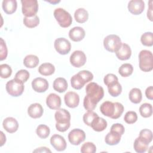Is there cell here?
<instances>
[{
	"label": "cell",
	"mask_w": 153,
	"mask_h": 153,
	"mask_svg": "<svg viewBox=\"0 0 153 153\" xmlns=\"http://www.w3.org/2000/svg\"><path fill=\"white\" fill-rule=\"evenodd\" d=\"M85 91L87 94L84 99V107L87 111H93L96 108L97 103L103 97V88L97 83L91 82L87 85Z\"/></svg>",
	"instance_id": "obj_1"
},
{
	"label": "cell",
	"mask_w": 153,
	"mask_h": 153,
	"mask_svg": "<svg viewBox=\"0 0 153 153\" xmlns=\"http://www.w3.org/2000/svg\"><path fill=\"white\" fill-rule=\"evenodd\" d=\"M101 113L112 119H117L121 117L123 111L124 106L119 102H112L105 101L100 106Z\"/></svg>",
	"instance_id": "obj_2"
},
{
	"label": "cell",
	"mask_w": 153,
	"mask_h": 153,
	"mask_svg": "<svg viewBox=\"0 0 153 153\" xmlns=\"http://www.w3.org/2000/svg\"><path fill=\"white\" fill-rule=\"evenodd\" d=\"M54 118L56 121V128L60 131H66L71 126V114L69 112L65 109H58L54 114Z\"/></svg>",
	"instance_id": "obj_3"
},
{
	"label": "cell",
	"mask_w": 153,
	"mask_h": 153,
	"mask_svg": "<svg viewBox=\"0 0 153 153\" xmlns=\"http://www.w3.org/2000/svg\"><path fill=\"white\" fill-rule=\"evenodd\" d=\"M93 79V75L91 72L83 70L72 76L71 84L74 89L79 90L83 87L85 84L91 81Z\"/></svg>",
	"instance_id": "obj_4"
},
{
	"label": "cell",
	"mask_w": 153,
	"mask_h": 153,
	"mask_svg": "<svg viewBox=\"0 0 153 153\" xmlns=\"http://www.w3.org/2000/svg\"><path fill=\"white\" fill-rule=\"evenodd\" d=\"M139 68L143 72H149L153 69V55L151 51L143 50L139 54Z\"/></svg>",
	"instance_id": "obj_5"
},
{
	"label": "cell",
	"mask_w": 153,
	"mask_h": 153,
	"mask_svg": "<svg viewBox=\"0 0 153 153\" xmlns=\"http://www.w3.org/2000/svg\"><path fill=\"white\" fill-rule=\"evenodd\" d=\"M54 16L59 25L62 27H68L72 22L71 14L62 8H57L54 11Z\"/></svg>",
	"instance_id": "obj_6"
},
{
	"label": "cell",
	"mask_w": 153,
	"mask_h": 153,
	"mask_svg": "<svg viewBox=\"0 0 153 153\" xmlns=\"http://www.w3.org/2000/svg\"><path fill=\"white\" fill-rule=\"evenodd\" d=\"M5 88L7 93L13 97H18L22 95L25 89L23 82L15 78L8 81Z\"/></svg>",
	"instance_id": "obj_7"
},
{
	"label": "cell",
	"mask_w": 153,
	"mask_h": 153,
	"mask_svg": "<svg viewBox=\"0 0 153 153\" xmlns=\"http://www.w3.org/2000/svg\"><path fill=\"white\" fill-rule=\"evenodd\" d=\"M122 42L120 38L114 34L106 36L103 40V46L109 52H116L120 48Z\"/></svg>",
	"instance_id": "obj_8"
},
{
	"label": "cell",
	"mask_w": 153,
	"mask_h": 153,
	"mask_svg": "<svg viewBox=\"0 0 153 153\" xmlns=\"http://www.w3.org/2000/svg\"><path fill=\"white\" fill-rule=\"evenodd\" d=\"M22 11L25 17L35 16L38 10V3L36 0H22Z\"/></svg>",
	"instance_id": "obj_9"
},
{
	"label": "cell",
	"mask_w": 153,
	"mask_h": 153,
	"mask_svg": "<svg viewBox=\"0 0 153 153\" xmlns=\"http://www.w3.org/2000/svg\"><path fill=\"white\" fill-rule=\"evenodd\" d=\"M54 45L57 52L62 55L68 54L71 49L70 42L65 38H59L56 39L54 41Z\"/></svg>",
	"instance_id": "obj_10"
},
{
	"label": "cell",
	"mask_w": 153,
	"mask_h": 153,
	"mask_svg": "<svg viewBox=\"0 0 153 153\" xmlns=\"http://www.w3.org/2000/svg\"><path fill=\"white\" fill-rule=\"evenodd\" d=\"M85 139V132L79 128H74L68 134L69 142L74 145H78Z\"/></svg>",
	"instance_id": "obj_11"
},
{
	"label": "cell",
	"mask_w": 153,
	"mask_h": 153,
	"mask_svg": "<svg viewBox=\"0 0 153 153\" xmlns=\"http://www.w3.org/2000/svg\"><path fill=\"white\" fill-rule=\"evenodd\" d=\"M70 62L75 68H80L85 65L86 62V56L81 50L74 51L70 56Z\"/></svg>",
	"instance_id": "obj_12"
},
{
	"label": "cell",
	"mask_w": 153,
	"mask_h": 153,
	"mask_svg": "<svg viewBox=\"0 0 153 153\" xmlns=\"http://www.w3.org/2000/svg\"><path fill=\"white\" fill-rule=\"evenodd\" d=\"M50 143L58 151H63L66 148V142L64 137L59 134H53L50 138Z\"/></svg>",
	"instance_id": "obj_13"
},
{
	"label": "cell",
	"mask_w": 153,
	"mask_h": 153,
	"mask_svg": "<svg viewBox=\"0 0 153 153\" xmlns=\"http://www.w3.org/2000/svg\"><path fill=\"white\" fill-rule=\"evenodd\" d=\"M128 11L134 15L140 14L144 10L145 3L142 0H131L128 4Z\"/></svg>",
	"instance_id": "obj_14"
},
{
	"label": "cell",
	"mask_w": 153,
	"mask_h": 153,
	"mask_svg": "<svg viewBox=\"0 0 153 153\" xmlns=\"http://www.w3.org/2000/svg\"><path fill=\"white\" fill-rule=\"evenodd\" d=\"M32 87L35 91L43 93L48 89V82L46 79L38 77L32 81Z\"/></svg>",
	"instance_id": "obj_15"
},
{
	"label": "cell",
	"mask_w": 153,
	"mask_h": 153,
	"mask_svg": "<svg viewBox=\"0 0 153 153\" xmlns=\"http://www.w3.org/2000/svg\"><path fill=\"white\" fill-rule=\"evenodd\" d=\"M65 103L67 106L71 108H74L78 106L79 103V95L74 91H69L64 96Z\"/></svg>",
	"instance_id": "obj_16"
},
{
	"label": "cell",
	"mask_w": 153,
	"mask_h": 153,
	"mask_svg": "<svg viewBox=\"0 0 153 153\" xmlns=\"http://www.w3.org/2000/svg\"><path fill=\"white\" fill-rule=\"evenodd\" d=\"M115 54L118 59L121 60H126L130 59L131 55V50L128 44L122 43L120 48L116 51Z\"/></svg>",
	"instance_id": "obj_17"
},
{
	"label": "cell",
	"mask_w": 153,
	"mask_h": 153,
	"mask_svg": "<svg viewBox=\"0 0 153 153\" xmlns=\"http://www.w3.org/2000/svg\"><path fill=\"white\" fill-rule=\"evenodd\" d=\"M4 128L10 133L16 132L19 128V123L13 117H7L5 118L2 123Z\"/></svg>",
	"instance_id": "obj_18"
},
{
	"label": "cell",
	"mask_w": 153,
	"mask_h": 153,
	"mask_svg": "<svg viewBox=\"0 0 153 153\" xmlns=\"http://www.w3.org/2000/svg\"><path fill=\"white\" fill-rule=\"evenodd\" d=\"M61 98L55 93H50L46 98V104L51 109H58L61 106Z\"/></svg>",
	"instance_id": "obj_19"
},
{
	"label": "cell",
	"mask_w": 153,
	"mask_h": 153,
	"mask_svg": "<svg viewBox=\"0 0 153 153\" xmlns=\"http://www.w3.org/2000/svg\"><path fill=\"white\" fill-rule=\"evenodd\" d=\"M85 35L84 29L79 26L72 28L69 32V36L71 40L75 42H79L83 39Z\"/></svg>",
	"instance_id": "obj_20"
},
{
	"label": "cell",
	"mask_w": 153,
	"mask_h": 153,
	"mask_svg": "<svg viewBox=\"0 0 153 153\" xmlns=\"http://www.w3.org/2000/svg\"><path fill=\"white\" fill-rule=\"evenodd\" d=\"M44 112L43 108L41 104L38 103H35L31 104L28 109L27 113L28 115L32 118H40Z\"/></svg>",
	"instance_id": "obj_21"
},
{
	"label": "cell",
	"mask_w": 153,
	"mask_h": 153,
	"mask_svg": "<svg viewBox=\"0 0 153 153\" xmlns=\"http://www.w3.org/2000/svg\"><path fill=\"white\" fill-rule=\"evenodd\" d=\"M90 127L96 131H102L107 127V121L104 118L97 116L93 120Z\"/></svg>",
	"instance_id": "obj_22"
},
{
	"label": "cell",
	"mask_w": 153,
	"mask_h": 153,
	"mask_svg": "<svg viewBox=\"0 0 153 153\" xmlns=\"http://www.w3.org/2000/svg\"><path fill=\"white\" fill-rule=\"evenodd\" d=\"M2 7L6 14H11L16 11L17 7V1L16 0H4Z\"/></svg>",
	"instance_id": "obj_23"
},
{
	"label": "cell",
	"mask_w": 153,
	"mask_h": 153,
	"mask_svg": "<svg viewBox=\"0 0 153 153\" xmlns=\"http://www.w3.org/2000/svg\"><path fill=\"white\" fill-rule=\"evenodd\" d=\"M121 135L115 131H110L105 136V141L107 145H117L121 140Z\"/></svg>",
	"instance_id": "obj_24"
},
{
	"label": "cell",
	"mask_w": 153,
	"mask_h": 153,
	"mask_svg": "<svg viewBox=\"0 0 153 153\" xmlns=\"http://www.w3.org/2000/svg\"><path fill=\"white\" fill-rule=\"evenodd\" d=\"M53 88L54 90L59 92L63 93L68 88V82L64 78H57L53 82Z\"/></svg>",
	"instance_id": "obj_25"
},
{
	"label": "cell",
	"mask_w": 153,
	"mask_h": 153,
	"mask_svg": "<svg viewBox=\"0 0 153 153\" xmlns=\"http://www.w3.org/2000/svg\"><path fill=\"white\" fill-rule=\"evenodd\" d=\"M54 71L55 67L50 63H44L41 64L38 68L39 73L44 76L51 75L54 74Z\"/></svg>",
	"instance_id": "obj_26"
},
{
	"label": "cell",
	"mask_w": 153,
	"mask_h": 153,
	"mask_svg": "<svg viewBox=\"0 0 153 153\" xmlns=\"http://www.w3.org/2000/svg\"><path fill=\"white\" fill-rule=\"evenodd\" d=\"M75 20L79 23H85L88 18V13L86 10L83 8H78L74 13Z\"/></svg>",
	"instance_id": "obj_27"
},
{
	"label": "cell",
	"mask_w": 153,
	"mask_h": 153,
	"mask_svg": "<svg viewBox=\"0 0 153 153\" xmlns=\"http://www.w3.org/2000/svg\"><path fill=\"white\" fill-rule=\"evenodd\" d=\"M128 97L130 100L133 103L137 104L140 103L142 99L141 90L138 88H132L129 92Z\"/></svg>",
	"instance_id": "obj_28"
},
{
	"label": "cell",
	"mask_w": 153,
	"mask_h": 153,
	"mask_svg": "<svg viewBox=\"0 0 153 153\" xmlns=\"http://www.w3.org/2000/svg\"><path fill=\"white\" fill-rule=\"evenodd\" d=\"M39 63L38 57L33 54L26 56L23 60L24 65L27 68H35Z\"/></svg>",
	"instance_id": "obj_29"
},
{
	"label": "cell",
	"mask_w": 153,
	"mask_h": 153,
	"mask_svg": "<svg viewBox=\"0 0 153 153\" xmlns=\"http://www.w3.org/2000/svg\"><path fill=\"white\" fill-rule=\"evenodd\" d=\"M139 112L142 117L148 118L152 115V106L151 104L144 103L142 104L139 108Z\"/></svg>",
	"instance_id": "obj_30"
},
{
	"label": "cell",
	"mask_w": 153,
	"mask_h": 153,
	"mask_svg": "<svg viewBox=\"0 0 153 153\" xmlns=\"http://www.w3.org/2000/svg\"><path fill=\"white\" fill-rule=\"evenodd\" d=\"M23 23L26 27L29 28H33L39 25V19L37 15L29 17H25L23 19Z\"/></svg>",
	"instance_id": "obj_31"
},
{
	"label": "cell",
	"mask_w": 153,
	"mask_h": 153,
	"mask_svg": "<svg viewBox=\"0 0 153 153\" xmlns=\"http://www.w3.org/2000/svg\"><path fill=\"white\" fill-rule=\"evenodd\" d=\"M134 149L138 153H143L146 152L148 148V144L145 143L139 137H137L134 142Z\"/></svg>",
	"instance_id": "obj_32"
},
{
	"label": "cell",
	"mask_w": 153,
	"mask_h": 153,
	"mask_svg": "<svg viewBox=\"0 0 153 153\" xmlns=\"http://www.w3.org/2000/svg\"><path fill=\"white\" fill-rule=\"evenodd\" d=\"M133 72V67L130 63H124L118 69L119 74L123 77L129 76Z\"/></svg>",
	"instance_id": "obj_33"
},
{
	"label": "cell",
	"mask_w": 153,
	"mask_h": 153,
	"mask_svg": "<svg viewBox=\"0 0 153 153\" xmlns=\"http://www.w3.org/2000/svg\"><path fill=\"white\" fill-rule=\"evenodd\" d=\"M139 137L143 142L149 145L153 138L152 132L151 131V130L147 128L143 129L140 131Z\"/></svg>",
	"instance_id": "obj_34"
},
{
	"label": "cell",
	"mask_w": 153,
	"mask_h": 153,
	"mask_svg": "<svg viewBox=\"0 0 153 153\" xmlns=\"http://www.w3.org/2000/svg\"><path fill=\"white\" fill-rule=\"evenodd\" d=\"M36 133L40 138L45 139L49 136L50 130L47 126L44 124H40L37 127L36 129Z\"/></svg>",
	"instance_id": "obj_35"
},
{
	"label": "cell",
	"mask_w": 153,
	"mask_h": 153,
	"mask_svg": "<svg viewBox=\"0 0 153 153\" xmlns=\"http://www.w3.org/2000/svg\"><path fill=\"white\" fill-rule=\"evenodd\" d=\"M142 44L147 47H151L153 45V34L151 32H147L143 33L140 38Z\"/></svg>",
	"instance_id": "obj_36"
},
{
	"label": "cell",
	"mask_w": 153,
	"mask_h": 153,
	"mask_svg": "<svg viewBox=\"0 0 153 153\" xmlns=\"http://www.w3.org/2000/svg\"><path fill=\"white\" fill-rule=\"evenodd\" d=\"M108 89L109 94L113 97L118 96L122 91L121 85L118 82L112 85L108 86Z\"/></svg>",
	"instance_id": "obj_37"
},
{
	"label": "cell",
	"mask_w": 153,
	"mask_h": 153,
	"mask_svg": "<svg viewBox=\"0 0 153 153\" xmlns=\"http://www.w3.org/2000/svg\"><path fill=\"white\" fill-rule=\"evenodd\" d=\"M98 115L96 112H94L93 111H88L83 115L84 123L86 125L88 126H91L92 121Z\"/></svg>",
	"instance_id": "obj_38"
},
{
	"label": "cell",
	"mask_w": 153,
	"mask_h": 153,
	"mask_svg": "<svg viewBox=\"0 0 153 153\" xmlns=\"http://www.w3.org/2000/svg\"><path fill=\"white\" fill-rule=\"evenodd\" d=\"M96 151V145L92 142H85L81 148V152L82 153H94Z\"/></svg>",
	"instance_id": "obj_39"
},
{
	"label": "cell",
	"mask_w": 153,
	"mask_h": 153,
	"mask_svg": "<svg viewBox=\"0 0 153 153\" xmlns=\"http://www.w3.org/2000/svg\"><path fill=\"white\" fill-rule=\"evenodd\" d=\"M137 120V115L136 112L130 111L126 113L124 120L127 124H133L136 122Z\"/></svg>",
	"instance_id": "obj_40"
},
{
	"label": "cell",
	"mask_w": 153,
	"mask_h": 153,
	"mask_svg": "<svg viewBox=\"0 0 153 153\" xmlns=\"http://www.w3.org/2000/svg\"><path fill=\"white\" fill-rule=\"evenodd\" d=\"M29 72L27 70L21 69L16 74L14 78L24 83L29 78Z\"/></svg>",
	"instance_id": "obj_41"
},
{
	"label": "cell",
	"mask_w": 153,
	"mask_h": 153,
	"mask_svg": "<svg viewBox=\"0 0 153 153\" xmlns=\"http://www.w3.org/2000/svg\"><path fill=\"white\" fill-rule=\"evenodd\" d=\"M1 77L2 78H8L12 74L11 67L7 64H2L0 65Z\"/></svg>",
	"instance_id": "obj_42"
},
{
	"label": "cell",
	"mask_w": 153,
	"mask_h": 153,
	"mask_svg": "<svg viewBox=\"0 0 153 153\" xmlns=\"http://www.w3.org/2000/svg\"><path fill=\"white\" fill-rule=\"evenodd\" d=\"M118 78L117 76L113 74H108L105 75L103 79V81L105 84L108 87L112 85L117 82H118Z\"/></svg>",
	"instance_id": "obj_43"
},
{
	"label": "cell",
	"mask_w": 153,
	"mask_h": 153,
	"mask_svg": "<svg viewBox=\"0 0 153 153\" xmlns=\"http://www.w3.org/2000/svg\"><path fill=\"white\" fill-rule=\"evenodd\" d=\"M8 54L7 45L4 40L1 38V50H0V60H3L7 58Z\"/></svg>",
	"instance_id": "obj_44"
},
{
	"label": "cell",
	"mask_w": 153,
	"mask_h": 153,
	"mask_svg": "<svg viewBox=\"0 0 153 153\" xmlns=\"http://www.w3.org/2000/svg\"><path fill=\"white\" fill-rule=\"evenodd\" d=\"M111 131H115L121 135H123L125 131V128L120 123H115L111 127Z\"/></svg>",
	"instance_id": "obj_45"
},
{
	"label": "cell",
	"mask_w": 153,
	"mask_h": 153,
	"mask_svg": "<svg viewBox=\"0 0 153 153\" xmlns=\"http://www.w3.org/2000/svg\"><path fill=\"white\" fill-rule=\"evenodd\" d=\"M145 95H146V97L148 99H149V100L153 99V87H152V86H149L146 89Z\"/></svg>",
	"instance_id": "obj_46"
},
{
	"label": "cell",
	"mask_w": 153,
	"mask_h": 153,
	"mask_svg": "<svg viewBox=\"0 0 153 153\" xmlns=\"http://www.w3.org/2000/svg\"><path fill=\"white\" fill-rule=\"evenodd\" d=\"M33 152H51V151L49 149H48L47 148L44 146V147L38 148L34 150Z\"/></svg>",
	"instance_id": "obj_47"
},
{
	"label": "cell",
	"mask_w": 153,
	"mask_h": 153,
	"mask_svg": "<svg viewBox=\"0 0 153 153\" xmlns=\"http://www.w3.org/2000/svg\"><path fill=\"white\" fill-rule=\"evenodd\" d=\"M152 2V1H150V4H149V9L147 11V17L149 18V19L151 21H152V4L151 3Z\"/></svg>",
	"instance_id": "obj_48"
},
{
	"label": "cell",
	"mask_w": 153,
	"mask_h": 153,
	"mask_svg": "<svg viewBox=\"0 0 153 153\" xmlns=\"http://www.w3.org/2000/svg\"><path fill=\"white\" fill-rule=\"evenodd\" d=\"M1 146H2L5 143V141H6L5 135H4V134L2 131H1Z\"/></svg>",
	"instance_id": "obj_49"
},
{
	"label": "cell",
	"mask_w": 153,
	"mask_h": 153,
	"mask_svg": "<svg viewBox=\"0 0 153 153\" xmlns=\"http://www.w3.org/2000/svg\"><path fill=\"white\" fill-rule=\"evenodd\" d=\"M50 4H58L59 2H60V1H57V0H54V1H51V0H48V1H45Z\"/></svg>",
	"instance_id": "obj_50"
}]
</instances>
